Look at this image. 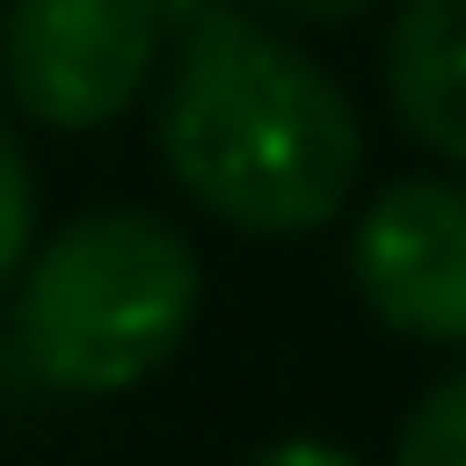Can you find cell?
I'll return each mask as SVG.
<instances>
[{
	"mask_svg": "<svg viewBox=\"0 0 466 466\" xmlns=\"http://www.w3.org/2000/svg\"><path fill=\"white\" fill-rule=\"evenodd\" d=\"M197 295H205L197 246L164 213L98 205V213L66 221L41 254H25L16 352L33 360V377L49 393L106 401V393L147 385L180 352Z\"/></svg>",
	"mask_w": 466,
	"mask_h": 466,
	"instance_id": "7a4b0ae2",
	"label": "cell"
},
{
	"mask_svg": "<svg viewBox=\"0 0 466 466\" xmlns=\"http://www.w3.org/2000/svg\"><path fill=\"white\" fill-rule=\"evenodd\" d=\"M164 0H0V82L49 131L115 123L164 57Z\"/></svg>",
	"mask_w": 466,
	"mask_h": 466,
	"instance_id": "3957f363",
	"label": "cell"
},
{
	"mask_svg": "<svg viewBox=\"0 0 466 466\" xmlns=\"http://www.w3.org/2000/svg\"><path fill=\"white\" fill-rule=\"evenodd\" d=\"M360 303L410 344H466V180L410 172L360 205L352 229Z\"/></svg>",
	"mask_w": 466,
	"mask_h": 466,
	"instance_id": "277c9868",
	"label": "cell"
},
{
	"mask_svg": "<svg viewBox=\"0 0 466 466\" xmlns=\"http://www.w3.org/2000/svg\"><path fill=\"white\" fill-rule=\"evenodd\" d=\"M25 254H33V164L16 131L0 123V287L25 270Z\"/></svg>",
	"mask_w": 466,
	"mask_h": 466,
	"instance_id": "52a82bcc",
	"label": "cell"
},
{
	"mask_svg": "<svg viewBox=\"0 0 466 466\" xmlns=\"http://www.w3.org/2000/svg\"><path fill=\"white\" fill-rule=\"evenodd\" d=\"M385 90L410 139L466 172V0H401L385 33Z\"/></svg>",
	"mask_w": 466,
	"mask_h": 466,
	"instance_id": "5b68a950",
	"label": "cell"
},
{
	"mask_svg": "<svg viewBox=\"0 0 466 466\" xmlns=\"http://www.w3.org/2000/svg\"><path fill=\"white\" fill-rule=\"evenodd\" d=\"M254 8H270V16H295V25H352V16H369L377 0H254Z\"/></svg>",
	"mask_w": 466,
	"mask_h": 466,
	"instance_id": "ba28073f",
	"label": "cell"
},
{
	"mask_svg": "<svg viewBox=\"0 0 466 466\" xmlns=\"http://www.w3.org/2000/svg\"><path fill=\"white\" fill-rule=\"evenodd\" d=\"M393 466H466V369H451L434 393H418V410L401 418Z\"/></svg>",
	"mask_w": 466,
	"mask_h": 466,
	"instance_id": "8992f818",
	"label": "cell"
},
{
	"mask_svg": "<svg viewBox=\"0 0 466 466\" xmlns=\"http://www.w3.org/2000/svg\"><path fill=\"white\" fill-rule=\"evenodd\" d=\"M156 147L180 197L246 238L328 229L369 164L360 106L344 98V82L229 0L180 25Z\"/></svg>",
	"mask_w": 466,
	"mask_h": 466,
	"instance_id": "6da1fadb",
	"label": "cell"
},
{
	"mask_svg": "<svg viewBox=\"0 0 466 466\" xmlns=\"http://www.w3.org/2000/svg\"><path fill=\"white\" fill-rule=\"evenodd\" d=\"M246 466H360V459L336 451V442H270V451H254Z\"/></svg>",
	"mask_w": 466,
	"mask_h": 466,
	"instance_id": "9c48e42d",
	"label": "cell"
}]
</instances>
